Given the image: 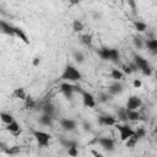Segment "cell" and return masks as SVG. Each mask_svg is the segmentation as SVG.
<instances>
[{
	"label": "cell",
	"instance_id": "obj_37",
	"mask_svg": "<svg viewBox=\"0 0 157 157\" xmlns=\"http://www.w3.org/2000/svg\"><path fill=\"white\" fill-rule=\"evenodd\" d=\"M67 153H69L70 156H77V155H78L77 147H70V148H67Z\"/></svg>",
	"mask_w": 157,
	"mask_h": 157
},
{
	"label": "cell",
	"instance_id": "obj_10",
	"mask_svg": "<svg viewBox=\"0 0 157 157\" xmlns=\"http://www.w3.org/2000/svg\"><path fill=\"white\" fill-rule=\"evenodd\" d=\"M60 125L65 131H74L76 129V121L69 118L60 119Z\"/></svg>",
	"mask_w": 157,
	"mask_h": 157
},
{
	"label": "cell",
	"instance_id": "obj_38",
	"mask_svg": "<svg viewBox=\"0 0 157 157\" xmlns=\"http://www.w3.org/2000/svg\"><path fill=\"white\" fill-rule=\"evenodd\" d=\"M129 66H130V69H131V71H132V72H135V71H137V70H139V69H137V65L135 64V61L130 63V64H129Z\"/></svg>",
	"mask_w": 157,
	"mask_h": 157
},
{
	"label": "cell",
	"instance_id": "obj_40",
	"mask_svg": "<svg viewBox=\"0 0 157 157\" xmlns=\"http://www.w3.org/2000/svg\"><path fill=\"white\" fill-rule=\"evenodd\" d=\"M123 69H124V72H125V74H128V75L132 74V71H131V69H130V66H129V65H124V66H123Z\"/></svg>",
	"mask_w": 157,
	"mask_h": 157
},
{
	"label": "cell",
	"instance_id": "obj_36",
	"mask_svg": "<svg viewBox=\"0 0 157 157\" xmlns=\"http://www.w3.org/2000/svg\"><path fill=\"white\" fill-rule=\"evenodd\" d=\"M125 1H126V2H128V5L130 6V9H131L132 13H134V15H136V10H137L136 1H135V0H125Z\"/></svg>",
	"mask_w": 157,
	"mask_h": 157
},
{
	"label": "cell",
	"instance_id": "obj_9",
	"mask_svg": "<svg viewBox=\"0 0 157 157\" xmlns=\"http://www.w3.org/2000/svg\"><path fill=\"white\" fill-rule=\"evenodd\" d=\"M96 142L98 145H101V147H103L107 151H112L114 148V141L109 137H98L96 140Z\"/></svg>",
	"mask_w": 157,
	"mask_h": 157
},
{
	"label": "cell",
	"instance_id": "obj_26",
	"mask_svg": "<svg viewBox=\"0 0 157 157\" xmlns=\"http://www.w3.org/2000/svg\"><path fill=\"white\" fill-rule=\"evenodd\" d=\"M74 59H75V61H76L77 64H82V63L85 61V55H83L82 52L76 50V52H74Z\"/></svg>",
	"mask_w": 157,
	"mask_h": 157
},
{
	"label": "cell",
	"instance_id": "obj_34",
	"mask_svg": "<svg viewBox=\"0 0 157 157\" xmlns=\"http://www.w3.org/2000/svg\"><path fill=\"white\" fill-rule=\"evenodd\" d=\"M137 141H139V140L132 135L131 137H129V139L125 141V145H126V147H134V146L137 144Z\"/></svg>",
	"mask_w": 157,
	"mask_h": 157
},
{
	"label": "cell",
	"instance_id": "obj_20",
	"mask_svg": "<svg viewBox=\"0 0 157 157\" xmlns=\"http://www.w3.org/2000/svg\"><path fill=\"white\" fill-rule=\"evenodd\" d=\"M12 96H13L15 98H17V99H22V101H25V99H26V97H27L25 88H21V87L15 88V91L12 92Z\"/></svg>",
	"mask_w": 157,
	"mask_h": 157
},
{
	"label": "cell",
	"instance_id": "obj_12",
	"mask_svg": "<svg viewBox=\"0 0 157 157\" xmlns=\"http://www.w3.org/2000/svg\"><path fill=\"white\" fill-rule=\"evenodd\" d=\"M108 92L110 96H117V94H120L123 92V85L118 81L113 82L109 87H108Z\"/></svg>",
	"mask_w": 157,
	"mask_h": 157
},
{
	"label": "cell",
	"instance_id": "obj_30",
	"mask_svg": "<svg viewBox=\"0 0 157 157\" xmlns=\"http://www.w3.org/2000/svg\"><path fill=\"white\" fill-rule=\"evenodd\" d=\"M132 43H134V45H135L137 49H142V48L145 47V42H144V39H142L141 37H134Z\"/></svg>",
	"mask_w": 157,
	"mask_h": 157
},
{
	"label": "cell",
	"instance_id": "obj_44",
	"mask_svg": "<svg viewBox=\"0 0 157 157\" xmlns=\"http://www.w3.org/2000/svg\"><path fill=\"white\" fill-rule=\"evenodd\" d=\"M92 155H94V156H102V153H99L97 151H92Z\"/></svg>",
	"mask_w": 157,
	"mask_h": 157
},
{
	"label": "cell",
	"instance_id": "obj_41",
	"mask_svg": "<svg viewBox=\"0 0 157 157\" xmlns=\"http://www.w3.org/2000/svg\"><path fill=\"white\" fill-rule=\"evenodd\" d=\"M82 126H83V130H85V131H90V130H91V124L87 123V121H85V123L82 124Z\"/></svg>",
	"mask_w": 157,
	"mask_h": 157
},
{
	"label": "cell",
	"instance_id": "obj_1",
	"mask_svg": "<svg viewBox=\"0 0 157 157\" xmlns=\"http://www.w3.org/2000/svg\"><path fill=\"white\" fill-rule=\"evenodd\" d=\"M81 77H82L81 72H80L74 65L67 64V65L65 66V69H64L61 76H60V80H61V81H67V82H76V81H78V80H81Z\"/></svg>",
	"mask_w": 157,
	"mask_h": 157
},
{
	"label": "cell",
	"instance_id": "obj_8",
	"mask_svg": "<svg viewBox=\"0 0 157 157\" xmlns=\"http://www.w3.org/2000/svg\"><path fill=\"white\" fill-rule=\"evenodd\" d=\"M142 105V101L137 96H130L128 102H126V108L128 109H139Z\"/></svg>",
	"mask_w": 157,
	"mask_h": 157
},
{
	"label": "cell",
	"instance_id": "obj_24",
	"mask_svg": "<svg viewBox=\"0 0 157 157\" xmlns=\"http://www.w3.org/2000/svg\"><path fill=\"white\" fill-rule=\"evenodd\" d=\"M110 77L114 80V81H120L123 77H124V74L119 70V69H113L110 71Z\"/></svg>",
	"mask_w": 157,
	"mask_h": 157
},
{
	"label": "cell",
	"instance_id": "obj_39",
	"mask_svg": "<svg viewBox=\"0 0 157 157\" xmlns=\"http://www.w3.org/2000/svg\"><path fill=\"white\" fill-rule=\"evenodd\" d=\"M132 85H134V87H135V88H140L142 83H141V81H140L139 78H136V80H134V82H132Z\"/></svg>",
	"mask_w": 157,
	"mask_h": 157
},
{
	"label": "cell",
	"instance_id": "obj_25",
	"mask_svg": "<svg viewBox=\"0 0 157 157\" xmlns=\"http://www.w3.org/2000/svg\"><path fill=\"white\" fill-rule=\"evenodd\" d=\"M134 26H135V29L137 32H145L147 29V25L145 22H141V21H135Z\"/></svg>",
	"mask_w": 157,
	"mask_h": 157
},
{
	"label": "cell",
	"instance_id": "obj_5",
	"mask_svg": "<svg viewBox=\"0 0 157 157\" xmlns=\"http://www.w3.org/2000/svg\"><path fill=\"white\" fill-rule=\"evenodd\" d=\"M115 128L118 129V131H119V135H120V139L123 140V141H126L129 137H131L132 135H134V132H135V130L131 128V126H129V125H126V124H115Z\"/></svg>",
	"mask_w": 157,
	"mask_h": 157
},
{
	"label": "cell",
	"instance_id": "obj_27",
	"mask_svg": "<svg viewBox=\"0 0 157 157\" xmlns=\"http://www.w3.org/2000/svg\"><path fill=\"white\" fill-rule=\"evenodd\" d=\"M25 107L28 108V109H33V108H36V101H34L31 96H27L26 99H25Z\"/></svg>",
	"mask_w": 157,
	"mask_h": 157
},
{
	"label": "cell",
	"instance_id": "obj_11",
	"mask_svg": "<svg viewBox=\"0 0 157 157\" xmlns=\"http://www.w3.org/2000/svg\"><path fill=\"white\" fill-rule=\"evenodd\" d=\"M0 26H1V32L7 34V36H15V26L5 22L4 20L0 21Z\"/></svg>",
	"mask_w": 157,
	"mask_h": 157
},
{
	"label": "cell",
	"instance_id": "obj_45",
	"mask_svg": "<svg viewBox=\"0 0 157 157\" xmlns=\"http://www.w3.org/2000/svg\"><path fill=\"white\" fill-rule=\"evenodd\" d=\"M155 132H156V134H157V126H156V128H155Z\"/></svg>",
	"mask_w": 157,
	"mask_h": 157
},
{
	"label": "cell",
	"instance_id": "obj_28",
	"mask_svg": "<svg viewBox=\"0 0 157 157\" xmlns=\"http://www.w3.org/2000/svg\"><path fill=\"white\" fill-rule=\"evenodd\" d=\"M72 29H74V32H76V33L81 32V31L83 29V23H82L81 21H78V20H74V22H72Z\"/></svg>",
	"mask_w": 157,
	"mask_h": 157
},
{
	"label": "cell",
	"instance_id": "obj_21",
	"mask_svg": "<svg viewBox=\"0 0 157 157\" xmlns=\"http://www.w3.org/2000/svg\"><path fill=\"white\" fill-rule=\"evenodd\" d=\"M60 144L63 145V147L70 148V147H77L76 141L70 140V139H65V137H60Z\"/></svg>",
	"mask_w": 157,
	"mask_h": 157
},
{
	"label": "cell",
	"instance_id": "obj_42",
	"mask_svg": "<svg viewBox=\"0 0 157 157\" xmlns=\"http://www.w3.org/2000/svg\"><path fill=\"white\" fill-rule=\"evenodd\" d=\"M32 64H33V66H38L40 64V59L39 58H34L33 61H32Z\"/></svg>",
	"mask_w": 157,
	"mask_h": 157
},
{
	"label": "cell",
	"instance_id": "obj_43",
	"mask_svg": "<svg viewBox=\"0 0 157 157\" xmlns=\"http://www.w3.org/2000/svg\"><path fill=\"white\" fill-rule=\"evenodd\" d=\"M69 4L70 5H78L80 4V0H69Z\"/></svg>",
	"mask_w": 157,
	"mask_h": 157
},
{
	"label": "cell",
	"instance_id": "obj_35",
	"mask_svg": "<svg viewBox=\"0 0 157 157\" xmlns=\"http://www.w3.org/2000/svg\"><path fill=\"white\" fill-rule=\"evenodd\" d=\"M5 152L7 155H17V153H20V146H12V147L7 148Z\"/></svg>",
	"mask_w": 157,
	"mask_h": 157
},
{
	"label": "cell",
	"instance_id": "obj_3",
	"mask_svg": "<svg viewBox=\"0 0 157 157\" xmlns=\"http://www.w3.org/2000/svg\"><path fill=\"white\" fill-rule=\"evenodd\" d=\"M134 61H135V64L137 65V69H139L145 76H150V75L152 74V70H151V67H150V65H148V63H147V60H146L145 58H142L141 55L135 54V55H134Z\"/></svg>",
	"mask_w": 157,
	"mask_h": 157
},
{
	"label": "cell",
	"instance_id": "obj_13",
	"mask_svg": "<svg viewBox=\"0 0 157 157\" xmlns=\"http://www.w3.org/2000/svg\"><path fill=\"white\" fill-rule=\"evenodd\" d=\"M145 47L148 49V52L153 55L157 54V38L153 39H146L145 40Z\"/></svg>",
	"mask_w": 157,
	"mask_h": 157
},
{
	"label": "cell",
	"instance_id": "obj_6",
	"mask_svg": "<svg viewBox=\"0 0 157 157\" xmlns=\"http://www.w3.org/2000/svg\"><path fill=\"white\" fill-rule=\"evenodd\" d=\"M118 118L110 114H105V115H99L98 117V123L99 125H107V126H112L117 124Z\"/></svg>",
	"mask_w": 157,
	"mask_h": 157
},
{
	"label": "cell",
	"instance_id": "obj_32",
	"mask_svg": "<svg viewBox=\"0 0 157 157\" xmlns=\"http://www.w3.org/2000/svg\"><path fill=\"white\" fill-rule=\"evenodd\" d=\"M109 98H110L109 92H101L98 94V102H101V103H107L109 101Z\"/></svg>",
	"mask_w": 157,
	"mask_h": 157
},
{
	"label": "cell",
	"instance_id": "obj_23",
	"mask_svg": "<svg viewBox=\"0 0 157 157\" xmlns=\"http://www.w3.org/2000/svg\"><path fill=\"white\" fill-rule=\"evenodd\" d=\"M97 53H98V55H99L101 59L109 60V56H110V49L109 48H102V49L97 50Z\"/></svg>",
	"mask_w": 157,
	"mask_h": 157
},
{
	"label": "cell",
	"instance_id": "obj_31",
	"mask_svg": "<svg viewBox=\"0 0 157 157\" xmlns=\"http://www.w3.org/2000/svg\"><path fill=\"white\" fill-rule=\"evenodd\" d=\"M0 117H1V120H2L5 124H9V123H11V121H13V120H15V119H13V117H12L11 114L5 113V112H1Z\"/></svg>",
	"mask_w": 157,
	"mask_h": 157
},
{
	"label": "cell",
	"instance_id": "obj_22",
	"mask_svg": "<svg viewBox=\"0 0 157 157\" xmlns=\"http://www.w3.org/2000/svg\"><path fill=\"white\" fill-rule=\"evenodd\" d=\"M109 60H110L112 63H114V64H118V63H119V60H120V54H119L118 49H114V48L110 49V56H109Z\"/></svg>",
	"mask_w": 157,
	"mask_h": 157
},
{
	"label": "cell",
	"instance_id": "obj_2",
	"mask_svg": "<svg viewBox=\"0 0 157 157\" xmlns=\"http://www.w3.org/2000/svg\"><path fill=\"white\" fill-rule=\"evenodd\" d=\"M60 91H61V93H63L67 99H71V98H72L74 92H78V93H82V92H83V90H82L80 86H74V85H71V83L67 82V81H64V82L60 85Z\"/></svg>",
	"mask_w": 157,
	"mask_h": 157
},
{
	"label": "cell",
	"instance_id": "obj_7",
	"mask_svg": "<svg viewBox=\"0 0 157 157\" xmlns=\"http://www.w3.org/2000/svg\"><path fill=\"white\" fill-rule=\"evenodd\" d=\"M81 94H82V102L87 108H93L96 105V98L93 97L92 93H90L87 91H83Z\"/></svg>",
	"mask_w": 157,
	"mask_h": 157
},
{
	"label": "cell",
	"instance_id": "obj_15",
	"mask_svg": "<svg viewBox=\"0 0 157 157\" xmlns=\"http://www.w3.org/2000/svg\"><path fill=\"white\" fill-rule=\"evenodd\" d=\"M42 112L43 113H45V114H49V115H52V117H55V107L52 104V103H44L43 105H42Z\"/></svg>",
	"mask_w": 157,
	"mask_h": 157
},
{
	"label": "cell",
	"instance_id": "obj_29",
	"mask_svg": "<svg viewBox=\"0 0 157 157\" xmlns=\"http://www.w3.org/2000/svg\"><path fill=\"white\" fill-rule=\"evenodd\" d=\"M80 40H81V43L82 44H85V45H91L92 44V36L91 34H82L81 37H80Z\"/></svg>",
	"mask_w": 157,
	"mask_h": 157
},
{
	"label": "cell",
	"instance_id": "obj_4",
	"mask_svg": "<svg viewBox=\"0 0 157 157\" xmlns=\"http://www.w3.org/2000/svg\"><path fill=\"white\" fill-rule=\"evenodd\" d=\"M32 134H33V137L36 139V141L38 142L39 146H42V147H47V146L49 145V142H50V137H52V136H50L48 132L42 131V130H33Z\"/></svg>",
	"mask_w": 157,
	"mask_h": 157
},
{
	"label": "cell",
	"instance_id": "obj_17",
	"mask_svg": "<svg viewBox=\"0 0 157 157\" xmlns=\"http://www.w3.org/2000/svg\"><path fill=\"white\" fill-rule=\"evenodd\" d=\"M117 118H118V120H120V121H123V123H126V121H128L126 108L119 107V108L117 109Z\"/></svg>",
	"mask_w": 157,
	"mask_h": 157
},
{
	"label": "cell",
	"instance_id": "obj_16",
	"mask_svg": "<svg viewBox=\"0 0 157 157\" xmlns=\"http://www.w3.org/2000/svg\"><path fill=\"white\" fill-rule=\"evenodd\" d=\"M126 114H128V120H130V121L140 120V113L137 112V109H128L126 108Z\"/></svg>",
	"mask_w": 157,
	"mask_h": 157
},
{
	"label": "cell",
	"instance_id": "obj_33",
	"mask_svg": "<svg viewBox=\"0 0 157 157\" xmlns=\"http://www.w3.org/2000/svg\"><path fill=\"white\" fill-rule=\"evenodd\" d=\"M145 135H146V130H145V128H139V129L135 130V132H134V136H135L137 140L145 137Z\"/></svg>",
	"mask_w": 157,
	"mask_h": 157
},
{
	"label": "cell",
	"instance_id": "obj_18",
	"mask_svg": "<svg viewBox=\"0 0 157 157\" xmlns=\"http://www.w3.org/2000/svg\"><path fill=\"white\" fill-rule=\"evenodd\" d=\"M15 36L17 37V38H20L23 43H26V44H29V40H28V37L26 36V33L20 28V27H15Z\"/></svg>",
	"mask_w": 157,
	"mask_h": 157
},
{
	"label": "cell",
	"instance_id": "obj_14",
	"mask_svg": "<svg viewBox=\"0 0 157 157\" xmlns=\"http://www.w3.org/2000/svg\"><path fill=\"white\" fill-rule=\"evenodd\" d=\"M6 130L10 131V132L13 134V135H18V134L21 132V126H20V124H18L16 120H13V121L6 124Z\"/></svg>",
	"mask_w": 157,
	"mask_h": 157
},
{
	"label": "cell",
	"instance_id": "obj_46",
	"mask_svg": "<svg viewBox=\"0 0 157 157\" xmlns=\"http://www.w3.org/2000/svg\"><path fill=\"white\" fill-rule=\"evenodd\" d=\"M156 80H157V74H156Z\"/></svg>",
	"mask_w": 157,
	"mask_h": 157
},
{
	"label": "cell",
	"instance_id": "obj_19",
	"mask_svg": "<svg viewBox=\"0 0 157 157\" xmlns=\"http://www.w3.org/2000/svg\"><path fill=\"white\" fill-rule=\"evenodd\" d=\"M53 119H54V117L43 113V115L39 118V123H40L42 125H44V126H49V125L53 124Z\"/></svg>",
	"mask_w": 157,
	"mask_h": 157
}]
</instances>
